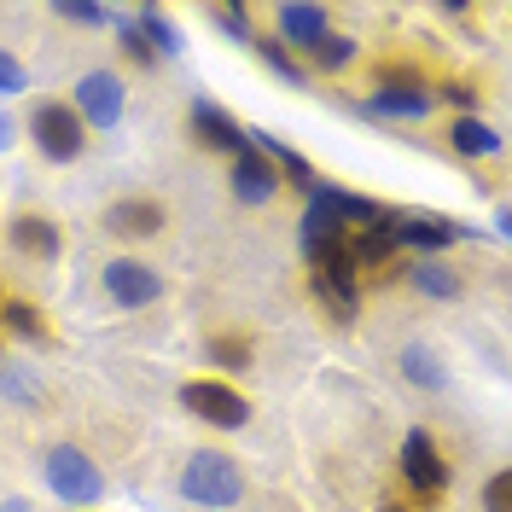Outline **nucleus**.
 I'll list each match as a JSON object with an SVG mask.
<instances>
[{
  "label": "nucleus",
  "instance_id": "39448f33",
  "mask_svg": "<svg viewBox=\"0 0 512 512\" xmlns=\"http://www.w3.org/2000/svg\"><path fill=\"white\" fill-rule=\"evenodd\" d=\"M181 408L192 419H204V425H216V431H239L251 419V402L222 379H187L181 384Z\"/></svg>",
  "mask_w": 512,
  "mask_h": 512
},
{
  "label": "nucleus",
  "instance_id": "aec40b11",
  "mask_svg": "<svg viewBox=\"0 0 512 512\" xmlns=\"http://www.w3.org/2000/svg\"><path fill=\"white\" fill-rule=\"evenodd\" d=\"M210 367H222V373H245V367H251V338H239V332L210 338Z\"/></svg>",
  "mask_w": 512,
  "mask_h": 512
},
{
  "label": "nucleus",
  "instance_id": "2f4dec72",
  "mask_svg": "<svg viewBox=\"0 0 512 512\" xmlns=\"http://www.w3.org/2000/svg\"><path fill=\"white\" fill-rule=\"evenodd\" d=\"M0 303H6V297H0Z\"/></svg>",
  "mask_w": 512,
  "mask_h": 512
},
{
  "label": "nucleus",
  "instance_id": "7c9ffc66",
  "mask_svg": "<svg viewBox=\"0 0 512 512\" xmlns=\"http://www.w3.org/2000/svg\"><path fill=\"white\" fill-rule=\"evenodd\" d=\"M6 140H12V123H6V117H0V146H6Z\"/></svg>",
  "mask_w": 512,
  "mask_h": 512
},
{
  "label": "nucleus",
  "instance_id": "393cba45",
  "mask_svg": "<svg viewBox=\"0 0 512 512\" xmlns=\"http://www.w3.org/2000/svg\"><path fill=\"white\" fill-rule=\"evenodd\" d=\"M402 367H408V379H414V384H431V390L443 384V373H437V361H431L425 350H408V355H402Z\"/></svg>",
  "mask_w": 512,
  "mask_h": 512
},
{
  "label": "nucleus",
  "instance_id": "7ed1b4c3",
  "mask_svg": "<svg viewBox=\"0 0 512 512\" xmlns=\"http://www.w3.org/2000/svg\"><path fill=\"white\" fill-rule=\"evenodd\" d=\"M373 117H431V88L414 64H379V82L367 99Z\"/></svg>",
  "mask_w": 512,
  "mask_h": 512
},
{
  "label": "nucleus",
  "instance_id": "b1692460",
  "mask_svg": "<svg viewBox=\"0 0 512 512\" xmlns=\"http://www.w3.org/2000/svg\"><path fill=\"white\" fill-rule=\"evenodd\" d=\"M483 512H512V472H495L483 483Z\"/></svg>",
  "mask_w": 512,
  "mask_h": 512
},
{
  "label": "nucleus",
  "instance_id": "2eb2a0df",
  "mask_svg": "<svg viewBox=\"0 0 512 512\" xmlns=\"http://www.w3.org/2000/svg\"><path fill=\"white\" fill-rule=\"evenodd\" d=\"M448 146L460 152V158H489V152H501V134L478 117H460V123L448 128Z\"/></svg>",
  "mask_w": 512,
  "mask_h": 512
},
{
  "label": "nucleus",
  "instance_id": "a878e982",
  "mask_svg": "<svg viewBox=\"0 0 512 512\" xmlns=\"http://www.w3.org/2000/svg\"><path fill=\"white\" fill-rule=\"evenodd\" d=\"M53 12H59L64 24H105V18H111V12H105V6H76V0H59V6H53Z\"/></svg>",
  "mask_w": 512,
  "mask_h": 512
},
{
  "label": "nucleus",
  "instance_id": "ddd939ff",
  "mask_svg": "<svg viewBox=\"0 0 512 512\" xmlns=\"http://www.w3.org/2000/svg\"><path fill=\"white\" fill-rule=\"evenodd\" d=\"M326 30H332V24H326V6H309V0H297V6H280V41L315 47Z\"/></svg>",
  "mask_w": 512,
  "mask_h": 512
},
{
  "label": "nucleus",
  "instance_id": "dca6fc26",
  "mask_svg": "<svg viewBox=\"0 0 512 512\" xmlns=\"http://www.w3.org/2000/svg\"><path fill=\"white\" fill-rule=\"evenodd\" d=\"M0 320H6V332H12V338H24V344H47V315H41L35 303L6 297V303H0Z\"/></svg>",
  "mask_w": 512,
  "mask_h": 512
},
{
  "label": "nucleus",
  "instance_id": "c756f323",
  "mask_svg": "<svg viewBox=\"0 0 512 512\" xmlns=\"http://www.w3.org/2000/svg\"><path fill=\"white\" fill-rule=\"evenodd\" d=\"M0 512H30V501H6Z\"/></svg>",
  "mask_w": 512,
  "mask_h": 512
},
{
  "label": "nucleus",
  "instance_id": "9b49d317",
  "mask_svg": "<svg viewBox=\"0 0 512 512\" xmlns=\"http://www.w3.org/2000/svg\"><path fill=\"white\" fill-rule=\"evenodd\" d=\"M227 181H233V198H239V204H268V198L280 192V175H274V163L262 158L256 146L233 158V175H227Z\"/></svg>",
  "mask_w": 512,
  "mask_h": 512
},
{
  "label": "nucleus",
  "instance_id": "4be33fe9",
  "mask_svg": "<svg viewBox=\"0 0 512 512\" xmlns=\"http://www.w3.org/2000/svg\"><path fill=\"white\" fill-rule=\"evenodd\" d=\"M414 286L431 291V297H460V280H454V268H443V262H419Z\"/></svg>",
  "mask_w": 512,
  "mask_h": 512
},
{
  "label": "nucleus",
  "instance_id": "1a4fd4ad",
  "mask_svg": "<svg viewBox=\"0 0 512 512\" xmlns=\"http://www.w3.org/2000/svg\"><path fill=\"white\" fill-rule=\"evenodd\" d=\"M187 123H192V134H198L204 146H216V152H233V158H239V152H251V134L233 123L222 105H210V99H192Z\"/></svg>",
  "mask_w": 512,
  "mask_h": 512
},
{
  "label": "nucleus",
  "instance_id": "f8f14e48",
  "mask_svg": "<svg viewBox=\"0 0 512 512\" xmlns=\"http://www.w3.org/2000/svg\"><path fill=\"white\" fill-rule=\"evenodd\" d=\"M12 251L35 256V262H53V256L64 251L59 222H47V216H18V222H12Z\"/></svg>",
  "mask_w": 512,
  "mask_h": 512
},
{
  "label": "nucleus",
  "instance_id": "5701e85b",
  "mask_svg": "<svg viewBox=\"0 0 512 512\" xmlns=\"http://www.w3.org/2000/svg\"><path fill=\"white\" fill-rule=\"evenodd\" d=\"M210 18H216V30H222V35H233V41H251V12H245V6H216Z\"/></svg>",
  "mask_w": 512,
  "mask_h": 512
},
{
  "label": "nucleus",
  "instance_id": "a211bd4d",
  "mask_svg": "<svg viewBox=\"0 0 512 512\" xmlns=\"http://www.w3.org/2000/svg\"><path fill=\"white\" fill-rule=\"evenodd\" d=\"M315 297H320V309L332 320H355L361 315V291L344 286V280H326V274H315Z\"/></svg>",
  "mask_w": 512,
  "mask_h": 512
},
{
  "label": "nucleus",
  "instance_id": "20e7f679",
  "mask_svg": "<svg viewBox=\"0 0 512 512\" xmlns=\"http://www.w3.org/2000/svg\"><path fill=\"white\" fill-rule=\"evenodd\" d=\"M47 483H53V495L70 501V507H88L105 495V478H99V460H88L76 443H59L47 454Z\"/></svg>",
  "mask_w": 512,
  "mask_h": 512
},
{
  "label": "nucleus",
  "instance_id": "f3484780",
  "mask_svg": "<svg viewBox=\"0 0 512 512\" xmlns=\"http://www.w3.org/2000/svg\"><path fill=\"white\" fill-rule=\"evenodd\" d=\"M251 47L262 53V64H268L274 76H286L291 88H309V70L286 53V41H280V35H251Z\"/></svg>",
  "mask_w": 512,
  "mask_h": 512
},
{
  "label": "nucleus",
  "instance_id": "6e6552de",
  "mask_svg": "<svg viewBox=\"0 0 512 512\" xmlns=\"http://www.w3.org/2000/svg\"><path fill=\"white\" fill-rule=\"evenodd\" d=\"M402 478H408L414 495H443L448 489V460L437 454L431 431H408V443H402Z\"/></svg>",
  "mask_w": 512,
  "mask_h": 512
},
{
  "label": "nucleus",
  "instance_id": "bb28decb",
  "mask_svg": "<svg viewBox=\"0 0 512 512\" xmlns=\"http://www.w3.org/2000/svg\"><path fill=\"white\" fill-rule=\"evenodd\" d=\"M123 53H128V59H134V64H146V70L158 64V53H152V41H146V35L134 30V24H128V30H123Z\"/></svg>",
  "mask_w": 512,
  "mask_h": 512
},
{
  "label": "nucleus",
  "instance_id": "6ab92c4d",
  "mask_svg": "<svg viewBox=\"0 0 512 512\" xmlns=\"http://www.w3.org/2000/svg\"><path fill=\"white\" fill-rule=\"evenodd\" d=\"M134 30H140V35H146V41H152V53H158V59H175V53H181V30H175V24L163 18L158 6H146Z\"/></svg>",
  "mask_w": 512,
  "mask_h": 512
},
{
  "label": "nucleus",
  "instance_id": "cd10ccee",
  "mask_svg": "<svg viewBox=\"0 0 512 512\" xmlns=\"http://www.w3.org/2000/svg\"><path fill=\"white\" fill-rule=\"evenodd\" d=\"M18 88H24V64L12 53H0V94H18Z\"/></svg>",
  "mask_w": 512,
  "mask_h": 512
},
{
  "label": "nucleus",
  "instance_id": "c85d7f7f",
  "mask_svg": "<svg viewBox=\"0 0 512 512\" xmlns=\"http://www.w3.org/2000/svg\"><path fill=\"white\" fill-rule=\"evenodd\" d=\"M443 94L454 99V105H460V111H478V88H466V82H448Z\"/></svg>",
  "mask_w": 512,
  "mask_h": 512
},
{
  "label": "nucleus",
  "instance_id": "412c9836",
  "mask_svg": "<svg viewBox=\"0 0 512 512\" xmlns=\"http://www.w3.org/2000/svg\"><path fill=\"white\" fill-rule=\"evenodd\" d=\"M309 59H315L320 70H344V64L355 59V41H350V35H332V30H326L315 47H309Z\"/></svg>",
  "mask_w": 512,
  "mask_h": 512
},
{
  "label": "nucleus",
  "instance_id": "423d86ee",
  "mask_svg": "<svg viewBox=\"0 0 512 512\" xmlns=\"http://www.w3.org/2000/svg\"><path fill=\"white\" fill-rule=\"evenodd\" d=\"M99 286H105V297H111L117 309H146V303H158L163 297L158 268H146V262H134V256L105 262V268H99Z\"/></svg>",
  "mask_w": 512,
  "mask_h": 512
},
{
  "label": "nucleus",
  "instance_id": "f257e3e1",
  "mask_svg": "<svg viewBox=\"0 0 512 512\" xmlns=\"http://www.w3.org/2000/svg\"><path fill=\"white\" fill-rule=\"evenodd\" d=\"M181 495H187L192 507L222 512V507H233V501L245 495V478H239V466H233L227 454H216V448H198L187 466H181Z\"/></svg>",
  "mask_w": 512,
  "mask_h": 512
},
{
  "label": "nucleus",
  "instance_id": "0eeeda50",
  "mask_svg": "<svg viewBox=\"0 0 512 512\" xmlns=\"http://www.w3.org/2000/svg\"><path fill=\"white\" fill-rule=\"evenodd\" d=\"M70 111L82 117V128H117L123 123V82L111 70H88L76 82V105Z\"/></svg>",
  "mask_w": 512,
  "mask_h": 512
},
{
  "label": "nucleus",
  "instance_id": "4468645a",
  "mask_svg": "<svg viewBox=\"0 0 512 512\" xmlns=\"http://www.w3.org/2000/svg\"><path fill=\"white\" fill-rule=\"evenodd\" d=\"M460 227L443 222V216H408V222H390V239L396 245H425V251H443Z\"/></svg>",
  "mask_w": 512,
  "mask_h": 512
},
{
  "label": "nucleus",
  "instance_id": "f03ea898",
  "mask_svg": "<svg viewBox=\"0 0 512 512\" xmlns=\"http://www.w3.org/2000/svg\"><path fill=\"white\" fill-rule=\"evenodd\" d=\"M30 134H35V152L53 158V163H76L82 146H88L82 117H76L70 105H59V99H41V105L30 111Z\"/></svg>",
  "mask_w": 512,
  "mask_h": 512
},
{
  "label": "nucleus",
  "instance_id": "9d476101",
  "mask_svg": "<svg viewBox=\"0 0 512 512\" xmlns=\"http://www.w3.org/2000/svg\"><path fill=\"white\" fill-rule=\"evenodd\" d=\"M105 233H117V239H158L163 204L158 198H117V204L105 210Z\"/></svg>",
  "mask_w": 512,
  "mask_h": 512
}]
</instances>
